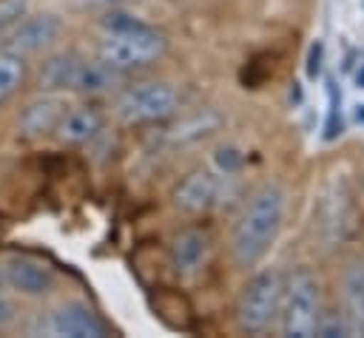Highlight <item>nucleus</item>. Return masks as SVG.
I'll list each match as a JSON object with an SVG mask.
<instances>
[{"label":"nucleus","instance_id":"obj_6","mask_svg":"<svg viewBox=\"0 0 364 338\" xmlns=\"http://www.w3.org/2000/svg\"><path fill=\"white\" fill-rule=\"evenodd\" d=\"M31 332L34 335H48V338H105L108 324L94 312L91 304L63 301L60 307L40 315L37 324L31 327Z\"/></svg>","mask_w":364,"mask_h":338},{"label":"nucleus","instance_id":"obj_2","mask_svg":"<svg viewBox=\"0 0 364 338\" xmlns=\"http://www.w3.org/2000/svg\"><path fill=\"white\" fill-rule=\"evenodd\" d=\"M282 293H284V276L276 267H264L253 273L236 301V312H233L236 327L247 335L270 332L282 312Z\"/></svg>","mask_w":364,"mask_h":338},{"label":"nucleus","instance_id":"obj_11","mask_svg":"<svg viewBox=\"0 0 364 338\" xmlns=\"http://www.w3.org/2000/svg\"><path fill=\"white\" fill-rule=\"evenodd\" d=\"M208 256H210V236L202 230V227H185L173 236L171 241V250H168V258H171V267L179 278H193L202 273V267L208 264Z\"/></svg>","mask_w":364,"mask_h":338},{"label":"nucleus","instance_id":"obj_21","mask_svg":"<svg viewBox=\"0 0 364 338\" xmlns=\"http://www.w3.org/2000/svg\"><path fill=\"white\" fill-rule=\"evenodd\" d=\"M31 0H0V34L9 31L23 14H28Z\"/></svg>","mask_w":364,"mask_h":338},{"label":"nucleus","instance_id":"obj_24","mask_svg":"<svg viewBox=\"0 0 364 338\" xmlns=\"http://www.w3.org/2000/svg\"><path fill=\"white\" fill-rule=\"evenodd\" d=\"M71 3L80 9H105V6H114L117 0H71Z\"/></svg>","mask_w":364,"mask_h":338},{"label":"nucleus","instance_id":"obj_15","mask_svg":"<svg viewBox=\"0 0 364 338\" xmlns=\"http://www.w3.org/2000/svg\"><path fill=\"white\" fill-rule=\"evenodd\" d=\"M125 80V71L108 65L105 60H85L80 62V71H77V80H74V94H85V97H100V94H108L114 88H119Z\"/></svg>","mask_w":364,"mask_h":338},{"label":"nucleus","instance_id":"obj_20","mask_svg":"<svg viewBox=\"0 0 364 338\" xmlns=\"http://www.w3.org/2000/svg\"><path fill=\"white\" fill-rule=\"evenodd\" d=\"M313 335H321V338H344L347 335V324H344L341 310L338 312H321L318 321H316Z\"/></svg>","mask_w":364,"mask_h":338},{"label":"nucleus","instance_id":"obj_23","mask_svg":"<svg viewBox=\"0 0 364 338\" xmlns=\"http://www.w3.org/2000/svg\"><path fill=\"white\" fill-rule=\"evenodd\" d=\"M17 321V304L0 290V329H6V327H11Z\"/></svg>","mask_w":364,"mask_h":338},{"label":"nucleus","instance_id":"obj_27","mask_svg":"<svg viewBox=\"0 0 364 338\" xmlns=\"http://www.w3.org/2000/svg\"><path fill=\"white\" fill-rule=\"evenodd\" d=\"M3 287H6V281H3V270H0V290H3Z\"/></svg>","mask_w":364,"mask_h":338},{"label":"nucleus","instance_id":"obj_12","mask_svg":"<svg viewBox=\"0 0 364 338\" xmlns=\"http://www.w3.org/2000/svg\"><path fill=\"white\" fill-rule=\"evenodd\" d=\"M105 128V114L94 105H68L54 128V139L60 145L77 148V145H88L91 139H97Z\"/></svg>","mask_w":364,"mask_h":338},{"label":"nucleus","instance_id":"obj_5","mask_svg":"<svg viewBox=\"0 0 364 338\" xmlns=\"http://www.w3.org/2000/svg\"><path fill=\"white\" fill-rule=\"evenodd\" d=\"M179 105L182 97L171 82H136L122 88V94L114 99V116L128 128L156 125L176 116Z\"/></svg>","mask_w":364,"mask_h":338},{"label":"nucleus","instance_id":"obj_9","mask_svg":"<svg viewBox=\"0 0 364 338\" xmlns=\"http://www.w3.org/2000/svg\"><path fill=\"white\" fill-rule=\"evenodd\" d=\"M0 270H3L6 287L20 293L23 298H43L57 284L54 270L37 258H28V256H9Z\"/></svg>","mask_w":364,"mask_h":338},{"label":"nucleus","instance_id":"obj_22","mask_svg":"<svg viewBox=\"0 0 364 338\" xmlns=\"http://www.w3.org/2000/svg\"><path fill=\"white\" fill-rule=\"evenodd\" d=\"M321 74H324V43L316 40V43H310L307 57H304V77L310 82H316Z\"/></svg>","mask_w":364,"mask_h":338},{"label":"nucleus","instance_id":"obj_17","mask_svg":"<svg viewBox=\"0 0 364 338\" xmlns=\"http://www.w3.org/2000/svg\"><path fill=\"white\" fill-rule=\"evenodd\" d=\"M324 91H327V116H324V128H321V139L324 142H336L344 133V114H341V88L336 85L333 77L324 80Z\"/></svg>","mask_w":364,"mask_h":338},{"label":"nucleus","instance_id":"obj_3","mask_svg":"<svg viewBox=\"0 0 364 338\" xmlns=\"http://www.w3.org/2000/svg\"><path fill=\"white\" fill-rule=\"evenodd\" d=\"M165 51H168V37L159 28H154L151 23H142L128 31L102 34V40L97 45V57L125 74L159 62L165 57Z\"/></svg>","mask_w":364,"mask_h":338},{"label":"nucleus","instance_id":"obj_4","mask_svg":"<svg viewBox=\"0 0 364 338\" xmlns=\"http://www.w3.org/2000/svg\"><path fill=\"white\" fill-rule=\"evenodd\" d=\"M321 315V284L310 267H296L284 278L282 293V335L287 338H310L316 321Z\"/></svg>","mask_w":364,"mask_h":338},{"label":"nucleus","instance_id":"obj_1","mask_svg":"<svg viewBox=\"0 0 364 338\" xmlns=\"http://www.w3.org/2000/svg\"><path fill=\"white\" fill-rule=\"evenodd\" d=\"M284 187L276 182H264L247 199L230 230V258L239 270H253L270 253L284 224Z\"/></svg>","mask_w":364,"mask_h":338},{"label":"nucleus","instance_id":"obj_25","mask_svg":"<svg viewBox=\"0 0 364 338\" xmlns=\"http://www.w3.org/2000/svg\"><path fill=\"white\" fill-rule=\"evenodd\" d=\"M353 82H355L358 91H364V57H361V54H358V65H355V71H353Z\"/></svg>","mask_w":364,"mask_h":338},{"label":"nucleus","instance_id":"obj_26","mask_svg":"<svg viewBox=\"0 0 364 338\" xmlns=\"http://www.w3.org/2000/svg\"><path fill=\"white\" fill-rule=\"evenodd\" d=\"M355 122H364V102L355 105Z\"/></svg>","mask_w":364,"mask_h":338},{"label":"nucleus","instance_id":"obj_10","mask_svg":"<svg viewBox=\"0 0 364 338\" xmlns=\"http://www.w3.org/2000/svg\"><path fill=\"white\" fill-rule=\"evenodd\" d=\"M219 193H222V176L213 170H193L188 173L171 193L173 207L182 213H205L213 205H219Z\"/></svg>","mask_w":364,"mask_h":338},{"label":"nucleus","instance_id":"obj_18","mask_svg":"<svg viewBox=\"0 0 364 338\" xmlns=\"http://www.w3.org/2000/svg\"><path fill=\"white\" fill-rule=\"evenodd\" d=\"M219 125V116L216 114H196L193 119H188V122H182L179 128H176V139H199V136H205V133H210L213 128Z\"/></svg>","mask_w":364,"mask_h":338},{"label":"nucleus","instance_id":"obj_14","mask_svg":"<svg viewBox=\"0 0 364 338\" xmlns=\"http://www.w3.org/2000/svg\"><path fill=\"white\" fill-rule=\"evenodd\" d=\"M80 62H82V57L74 54V51L48 54L37 68V88L40 91H57V94L74 91V80H77Z\"/></svg>","mask_w":364,"mask_h":338},{"label":"nucleus","instance_id":"obj_19","mask_svg":"<svg viewBox=\"0 0 364 338\" xmlns=\"http://www.w3.org/2000/svg\"><path fill=\"white\" fill-rule=\"evenodd\" d=\"M242 162H245V156L236 145H219L213 151V165H216L219 176H233L242 168Z\"/></svg>","mask_w":364,"mask_h":338},{"label":"nucleus","instance_id":"obj_28","mask_svg":"<svg viewBox=\"0 0 364 338\" xmlns=\"http://www.w3.org/2000/svg\"><path fill=\"white\" fill-rule=\"evenodd\" d=\"M0 37H3V34H0Z\"/></svg>","mask_w":364,"mask_h":338},{"label":"nucleus","instance_id":"obj_7","mask_svg":"<svg viewBox=\"0 0 364 338\" xmlns=\"http://www.w3.org/2000/svg\"><path fill=\"white\" fill-rule=\"evenodd\" d=\"M63 17L51 14V11H40V14H23L9 31H3L0 37V48H9L20 57H31V54H43L48 48L57 45V40L63 37Z\"/></svg>","mask_w":364,"mask_h":338},{"label":"nucleus","instance_id":"obj_13","mask_svg":"<svg viewBox=\"0 0 364 338\" xmlns=\"http://www.w3.org/2000/svg\"><path fill=\"white\" fill-rule=\"evenodd\" d=\"M341 315L347 335H364V258H353L341 276Z\"/></svg>","mask_w":364,"mask_h":338},{"label":"nucleus","instance_id":"obj_16","mask_svg":"<svg viewBox=\"0 0 364 338\" xmlns=\"http://www.w3.org/2000/svg\"><path fill=\"white\" fill-rule=\"evenodd\" d=\"M26 80V57L0 48V105H6Z\"/></svg>","mask_w":364,"mask_h":338},{"label":"nucleus","instance_id":"obj_8","mask_svg":"<svg viewBox=\"0 0 364 338\" xmlns=\"http://www.w3.org/2000/svg\"><path fill=\"white\" fill-rule=\"evenodd\" d=\"M68 108V99L65 94H57V91H40L37 97H31L20 114H17V133L28 142H37V139H46L54 133L63 111Z\"/></svg>","mask_w":364,"mask_h":338}]
</instances>
